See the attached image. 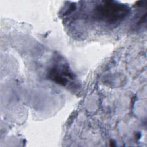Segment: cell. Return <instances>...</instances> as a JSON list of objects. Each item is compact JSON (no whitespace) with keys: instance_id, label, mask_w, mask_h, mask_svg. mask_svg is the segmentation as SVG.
I'll use <instances>...</instances> for the list:
<instances>
[{"instance_id":"2","label":"cell","mask_w":147,"mask_h":147,"mask_svg":"<svg viewBox=\"0 0 147 147\" xmlns=\"http://www.w3.org/2000/svg\"><path fill=\"white\" fill-rule=\"evenodd\" d=\"M49 69L48 75L49 79L56 83L65 86L74 78V74L68 66L63 62L54 63Z\"/></svg>"},{"instance_id":"1","label":"cell","mask_w":147,"mask_h":147,"mask_svg":"<svg viewBox=\"0 0 147 147\" xmlns=\"http://www.w3.org/2000/svg\"><path fill=\"white\" fill-rule=\"evenodd\" d=\"M126 5L114 1H103L97 5L94 10V17L101 22L115 25L121 22L130 13Z\"/></svg>"}]
</instances>
